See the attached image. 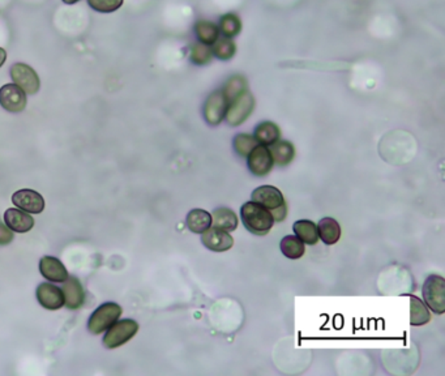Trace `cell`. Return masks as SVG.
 Wrapping results in <instances>:
<instances>
[{"label": "cell", "mask_w": 445, "mask_h": 376, "mask_svg": "<svg viewBox=\"0 0 445 376\" xmlns=\"http://www.w3.org/2000/svg\"><path fill=\"white\" fill-rule=\"evenodd\" d=\"M248 170L256 177H265L268 175L273 167L272 155L269 153V149L265 145L257 147L248 155Z\"/></svg>", "instance_id": "cell-9"}, {"label": "cell", "mask_w": 445, "mask_h": 376, "mask_svg": "<svg viewBox=\"0 0 445 376\" xmlns=\"http://www.w3.org/2000/svg\"><path fill=\"white\" fill-rule=\"evenodd\" d=\"M422 294L424 298V302L427 303L431 310L435 314H444L445 312V280L441 276L432 275L424 281V285L422 287Z\"/></svg>", "instance_id": "cell-3"}, {"label": "cell", "mask_w": 445, "mask_h": 376, "mask_svg": "<svg viewBox=\"0 0 445 376\" xmlns=\"http://www.w3.org/2000/svg\"><path fill=\"white\" fill-rule=\"evenodd\" d=\"M293 230L303 243L313 245L319 242V233L316 223L310 220H299L293 225Z\"/></svg>", "instance_id": "cell-22"}, {"label": "cell", "mask_w": 445, "mask_h": 376, "mask_svg": "<svg viewBox=\"0 0 445 376\" xmlns=\"http://www.w3.org/2000/svg\"><path fill=\"white\" fill-rule=\"evenodd\" d=\"M251 199L257 204L263 205L269 212L286 204L282 192L274 186H260L256 188L251 195Z\"/></svg>", "instance_id": "cell-11"}, {"label": "cell", "mask_w": 445, "mask_h": 376, "mask_svg": "<svg viewBox=\"0 0 445 376\" xmlns=\"http://www.w3.org/2000/svg\"><path fill=\"white\" fill-rule=\"evenodd\" d=\"M122 315V307L114 302L103 303L91 314L88 329L93 335H99L111 327Z\"/></svg>", "instance_id": "cell-2"}, {"label": "cell", "mask_w": 445, "mask_h": 376, "mask_svg": "<svg viewBox=\"0 0 445 376\" xmlns=\"http://www.w3.org/2000/svg\"><path fill=\"white\" fill-rule=\"evenodd\" d=\"M40 270H41L42 276L51 282H64L68 278V272L64 264L52 256L42 258L40 262Z\"/></svg>", "instance_id": "cell-15"}, {"label": "cell", "mask_w": 445, "mask_h": 376, "mask_svg": "<svg viewBox=\"0 0 445 376\" xmlns=\"http://www.w3.org/2000/svg\"><path fill=\"white\" fill-rule=\"evenodd\" d=\"M281 131L280 127L273 122L260 123L255 128V138L257 144L269 147L273 143L280 140Z\"/></svg>", "instance_id": "cell-21"}, {"label": "cell", "mask_w": 445, "mask_h": 376, "mask_svg": "<svg viewBox=\"0 0 445 376\" xmlns=\"http://www.w3.org/2000/svg\"><path fill=\"white\" fill-rule=\"evenodd\" d=\"M201 242L205 245L208 250L213 253H225L230 250L234 245V239L230 236V233L225 230L217 229L210 226L201 234Z\"/></svg>", "instance_id": "cell-10"}, {"label": "cell", "mask_w": 445, "mask_h": 376, "mask_svg": "<svg viewBox=\"0 0 445 376\" xmlns=\"http://www.w3.org/2000/svg\"><path fill=\"white\" fill-rule=\"evenodd\" d=\"M271 213H272L274 222L283 221V220L286 219V216H288V205H282V206L274 209V211H272Z\"/></svg>", "instance_id": "cell-33"}, {"label": "cell", "mask_w": 445, "mask_h": 376, "mask_svg": "<svg viewBox=\"0 0 445 376\" xmlns=\"http://www.w3.org/2000/svg\"><path fill=\"white\" fill-rule=\"evenodd\" d=\"M257 141H256L254 135H248V133H240L237 135V138L234 139V149L240 157H246L257 147Z\"/></svg>", "instance_id": "cell-30"}, {"label": "cell", "mask_w": 445, "mask_h": 376, "mask_svg": "<svg viewBox=\"0 0 445 376\" xmlns=\"http://www.w3.org/2000/svg\"><path fill=\"white\" fill-rule=\"evenodd\" d=\"M0 105L9 113H21L26 107V93L16 84H6L0 88Z\"/></svg>", "instance_id": "cell-7"}, {"label": "cell", "mask_w": 445, "mask_h": 376, "mask_svg": "<svg viewBox=\"0 0 445 376\" xmlns=\"http://www.w3.org/2000/svg\"><path fill=\"white\" fill-rule=\"evenodd\" d=\"M139 324L131 319H124L114 323L106 336L103 337V345L108 349H116L128 343L137 333Z\"/></svg>", "instance_id": "cell-5"}, {"label": "cell", "mask_w": 445, "mask_h": 376, "mask_svg": "<svg viewBox=\"0 0 445 376\" xmlns=\"http://www.w3.org/2000/svg\"><path fill=\"white\" fill-rule=\"evenodd\" d=\"M212 51H213V57H217V59L230 60L231 57H234L235 52H237V46H235V42L232 41L231 38L222 37V38H218L213 43Z\"/></svg>", "instance_id": "cell-28"}, {"label": "cell", "mask_w": 445, "mask_h": 376, "mask_svg": "<svg viewBox=\"0 0 445 376\" xmlns=\"http://www.w3.org/2000/svg\"><path fill=\"white\" fill-rule=\"evenodd\" d=\"M11 77L17 87L24 90L26 94H35L41 87L37 72L25 63H15L11 67Z\"/></svg>", "instance_id": "cell-6"}, {"label": "cell", "mask_w": 445, "mask_h": 376, "mask_svg": "<svg viewBox=\"0 0 445 376\" xmlns=\"http://www.w3.org/2000/svg\"><path fill=\"white\" fill-rule=\"evenodd\" d=\"M4 220L9 229L16 233H28L29 230L33 229V217L20 209H7L4 213Z\"/></svg>", "instance_id": "cell-16"}, {"label": "cell", "mask_w": 445, "mask_h": 376, "mask_svg": "<svg viewBox=\"0 0 445 376\" xmlns=\"http://www.w3.org/2000/svg\"><path fill=\"white\" fill-rule=\"evenodd\" d=\"M13 204L17 208L26 211V212L38 214L45 209V200L42 195L35 192L33 189H20L13 194L12 197Z\"/></svg>", "instance_id": "cell-13"}, {"label": "cell", "mask_w": 445, "mask_h": 376, "mask_svg": "<svg viewBox=\"0 0 445 376\" xmlns=\"http://www.w3.org/2000/svg\"><path fill=\"white\" fill-rule=\"evenodd\" d=\"M195 33H196L198 42L212 46L220 37V29L215 23L200 20L195 25Z\"/></svg>", "instance_id": "cell-25"}, {"label": "cell", "mask_w": 445, "mask_h": 376, "mask_svg": "<svg viewBox=\"0 0 445 376\" xmlns=\"http://www.w3.org/2000/svg\"><path fill=\"white\" fill-rule=\"evenodd\" d=\"M229 106V102L223 96L222 90H215L208 99L204 106V116L206 122L210 126H218L222 122L226 115V110Z\"/></svg>", "instance_id": "cell-8"}, {"label": "cell", "mask_w": 445, "mask_h": 376, "mask_svg": "<svg viewBox=\"0 0 445 376\" xmlns=\"http://www.w3.org/2000/svg\"><path fill=\"white\" fill-rule=\"evenodd\" d=\"M89 6L101 13H111L123 6V0H88Z\"/></svg>", "instance_id": "cell-31"}, {"label": "cell", "mask_w": 445, "mask_h": 376, "mask_svg": "<svg viewBox=\"0 0 445 376\" xmlns=\"http://www.w3.org/2000/svg\"><path fill=\"white\" fill-rule=\"evenodd\" d=\"M240 220L244 228L255 236L268 234L274 225L272 213L255 201L243 204L240 208Z\"/></svg>", "instance_id": "cell-1"}, {"label": "cell", "mask_w": 445, "mask_h": 376, "mask_svg": "<svg viewBox=\"0 0 445 376\" xmlns=\"http://www.w3.org/2000/svg\"><path fill=\"white\" fill-rule=\"evenodd\" d=\"M254 109H255V99L248 90H246L244 93L240 94V97H237L229 104L225 119L232 127H237L247 121L248 116L252 114Z\"/></svg>", "instance_id": "cell-4"}, {"label": "cell", "mask_w": 445, "mask_h": 376, "mask_svg": "<svg viewBox=\"0 0 445 376\" xmlns=\"http://www.w3.org/2000/svg\"><path fill=\"white\" fill-rule=\"evenodd\" d=\"M62 292L64 295V304L69 310H77L85 302V292L79 278L68 276L63 282Z\"/></svg>", "instance_id": "cell-14"}, {"label": "cell", "mask_w": 445, "mask_h": 376, "mask_svg": "<svg viewBox=\"0 0 445 376\" xmlns=\"http://www.w3.org/2000/svg\"><path fill=\"white\" fill-rule=\"evenodd\" d=\"M319 238L325 245H336L341 238V226L334 219L324 217L316 225Z\"/></svg>", "instance_id": "cell-18"}, {"label": "cell", "mask_w": 445, "mask_h": 376, "mask_svg": "<svg viewBox=\"0 0 445 376\" xmlns=\"http://www.w3.org/2000/svg\"><path fill=\"white\" fill-rule=\"evenodd\" d=\"M35 295H37L38 303L47 310H59L64 306V295L62 289L47 282H43L37 287Z\"/></svg>", "instance_id": "cell-12"}, {"label": "cell", "mask_w": 445, "mask_h": 376, "mask_svg": "<svg viewBox=\"0 0 445 376\" xmlns=\"http://www.w3.org/2000/svg\"><path fill=\"white\" fill-rule=\"evenodd\" d=\"M187 228L195 234H203L212 226V214L204 209H192L186 219Z\"/></svg>", "instance_id": "cell-19"}, {"label": "cell", "mask_w": 445, "mask_h": 376, "mask_svg": "<svg viewBox=\"0 0 445 376\" xmlns=\"http://www.w3.org/2000/svg\"><path fill=\"white\" fill-rule=\"evenodd\" d=\"M238 217L229 208H220L212 213V226L231 233L238 228Z\"/></svg>", "instance_id": "cell-20"}, {"label": "cell", "mask_w": 445, "mask_h": 376, "mask_svg": "<svg viewBox=\"0 0 445 376\" xmlns=\"http://www.w3.org/2000/svg\"><path fill=\"white\" fill-rule=\"evenodd\" d=\"M269 153L272 155L273 164L278 166H288L295 157V149L294 145L289 141H276L271 144Z\"/></svg>", "instance_id": "cell-17"}, {"label": "cell", "mask_w": 445, "mask_h": 376, "mask_svg": "<svg viewBox=\"0 0 445 376\" xmlns=\"http://www.w3.org/2000/svg\"><path fill=\"white\" fill-rule=\"evenodd\" d=\"M410 299V324L412 327H421L431 320V314L424 303L418 297L409 295Z\"/></svg>", "instance_id": "cell-23"}, {"label": "cell", "mask_w": 445, "mask_h": 376, "mask_svg": "<svg viewBox=\"0 0 445 376\" xmlns=\"http://www.w3.org/2000/svg\"><path fill=\"white\" fill-rule=\"evenodd\" d=\"M213 57V51L209 45L198 42L191 49V62L196 66H205Z\"/></svg>", "instance_id": "cell-29"}, {"label": "cell", "mask_w": 445, "mask_h": 376, "mask_svg": "<svg viewBox=\"0 0 445 376\" xmlns=\"http://www.w3.org/2000/svg\"><path fill=\"white\" fill-rule=\"evenodd\" d=\"M220 32L223 34V37L234 38L240 33L242 31V23L240 17L234 13H226L220 20Z\"/></svg>", "instance_id": "cell-27"}, {"label": "cell", "mask_w": 445, "mask_h": 376, "mask_svg": "<svg viewBox=\"0 0 445 376\" xmlns=\"http://www.w3.org/2000/svg\"><path fill=\"white\" fill-rule=\"evenodd\" d=\"M280 248L282 254L291 260L300 259L305 251V243L297 236H286L282 238Z\"/></svg>", "instance_id": "cell-24"}, {"label": "cell", "mask_w": 445, "mask_h": 376, "mask_svg": "<svg viewBox=\"0 0 445 376\" xmlns=\"http://www.w3.org/2000/svg\"><path fill=\"white\" fill-rule=\"evenodd\" d=\"M77 1H80V0H63V3H66V4H74Z\"/></svg>", "instance_id": "cell-35"}, {"label": "cell", "mask_w": 445, "mask_h": 376, "mask_svg": "<svg viewBox=\"0 0 445 376\" xmlns=\"http://www.w3.org/2000/svg\"><path fill=\"white\" fill-rule=\"evenodd\" d=\"M6 59H7V52H6V50L0 48V67L6 63Z\"/></svg>", "instance_id": "cell-34"}, {"label": "cell", "mask_w": 445, "mask_h": 376, "mask_svg": "<svg viewBox=\"0 0 445 376\" xmlns=\"http://www.w3.org/2000/svg\"><path fill=\"white\" fill-rule=\"evenodd\" d=\"M13 240V233L3 222H0V245H9Z\"/></svg>", "instance_id": "cell-32"}, {"label": "cell", "mask_w": 445, "mask_h": 376, "mask_svg": "<svg viewBox=\"0 0 445 376\" xmlns=\"http://www.w3.org/2000/svg\"><path fill=\"white\" fill-rule=\"evenodd\" d=\"M221 90H222L223 96L227 99V102L230 104L231 101L240 97L242 93L247 90V80L240 74L232 76L226 82L223 89Z\"/></svg>", "instance_id": "cell-26"}]
</instances>
